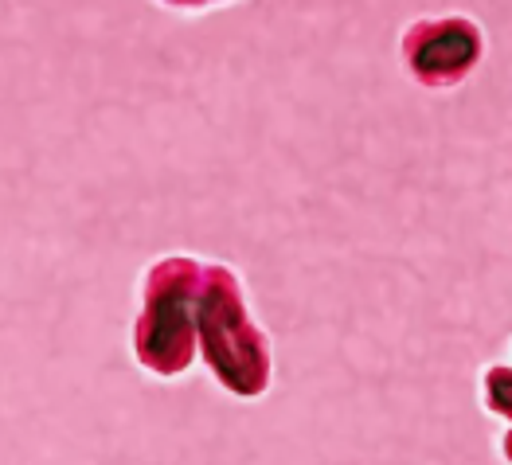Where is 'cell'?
<instances>
[{
  "label": "cell",
  "instance_id": "7a4b0ae2",
  "mask_svg": "<svg viewBox=\"0 0 512 465\" xmlns=\"http://www.w3.org/2000/svg\"><path fill=\"white\" fill-rule=\"evenodd\" d=\"M200 356L215 383L235 399H258L274 383L270 337L258 329L243 278L227 262L204 266L200 286Z\"/></svg>",
  "mask_w": 512,
  "mask_h": 465
},
{
  "label": "cell",
  "instance_id": "3957f363",
  "mask_svg": "<svg viewBox=\"0 0 512 465\" xmlns=\"http://www.w3.org/2000/svg\"><path fill=\"white\" fill-rule=\"evenodd\" d=\"M399 59L423 90H454L485 59V32L466 12L419 16L399 36Z\"/></svg>",
  "mask_w": 512,
  "mask_h": 465
},
{
  "label": "cell",
  "instance_id": "5b68a950",
  "mask_svg": "<svg viewBox=\"0 0 512 465\" xmlns=\"http://www.w3.org/2000/svg\"><path fill=\"white\" fill-rule=\"evenodd\" d=\"M161 8L172 12H204V8H219V4H231V0H157Z\"/></svg>",
  "mask_w": 512,
  "mask_h": 465
},
{
  "label": "cell",
  "instance_id": "277c9868",
  "mask_svg": "<svg viewBox=\"0 0 512 465\" xmlns=\"http://www.w3.org/2000/svg\"><path fill=\"white\" fill-rule=\"evenodd\" d=\"M481 403L489 415L512 426V364H489L481 372Z\"/></svg>",
  "mask_w": 512,
  "mask_h": 465
},
{
  "label": "cell",
  "instance_id": "6da1fadb",
  "mask_svg": "<svg viewBox=\"0 0 512 465\" xmlns=\"http://www.w3.org/2000/svg\"><path fill=\"white\" fill-rule=\"evenodd\" d=\"M200 286L204 262L192 254H165L141 278V309L133 321V360L157 376L176 380L200 356Z\"/></svg>",
  "mask_w": 512,
  "mask_h": 465
},
{
  "label": "cell",
  "instance_id": "8992f818",
  "mask_svg": "<svg viewBox=\"0 0 512 465\" xmlns=\"http://www.w3.org/2000/svg\"><path fill=\"white\" fill-rule=\"evenodd\" d=\"M501 458L512 465V426L505 430V434H501Z\"/></svg>",
  "mask_w": 512,
  "mask_h": 465
}]
</instances>
